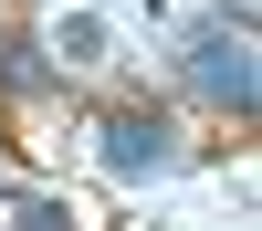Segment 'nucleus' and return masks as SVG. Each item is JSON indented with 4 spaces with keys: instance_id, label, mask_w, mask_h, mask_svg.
Masks as SVG:
<instances>
[{
    "instance_id": "obj_1",
    "label": "nucleus",
    "mask_w": 262,
    "mask_h": 231,
    "mask_svg": "<svg viewBox=\"0 0 262 231\" xmlns=\"http://www.w3.org/2000/svg\"><path fill=\"white\" fill-rule=\"evenodd\" d=\"M116 168H168V126L158 116H116Z\"/></svg>"
},
{
    "instance_id": "obj_2",
    "label": "nucleus",
    "mask_w": 262,
    "mask_h": 231,
    "mask_svg": "<svg viewBox=\"0 0 262 231\" xmlns=\"http://www.w3.org/2000/svg\"><path fill=\"white\" fill-rule=\"evenodd\" d=\"M200 74H210V95H231V105L252 95V63H242V42H210V63H200Z\"/></svg>"
}]
</instances>
